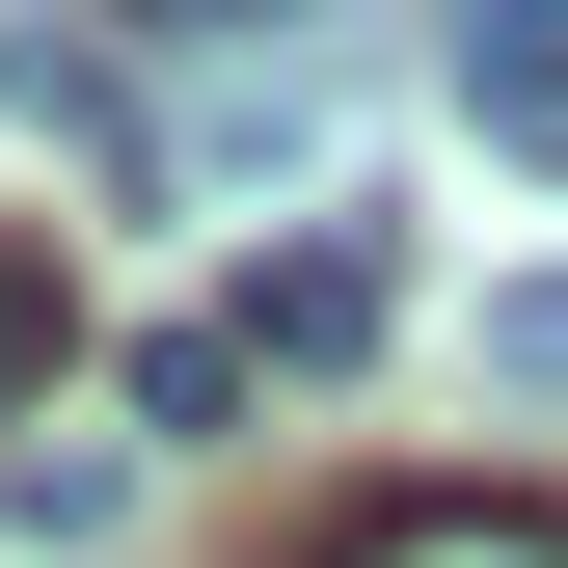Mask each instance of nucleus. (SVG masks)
<instances>
[{
    "instance_id": "nucleus-1",
    "label": "nucleus",
    "mask_w": 568,
    "mask_h": 568,
    "mask_svg": "<svg viewBox=\"0 0 568 568\" xmlns=\"http://www.w3.org/2000/svg\"><path fill=\"white\" fill-rule=\"evenodd\" d=\"M217 325H244V379H379V325H406V244H379V217H298V244H271Z\"/></svg>"
},
{
    "instance_id": "nucleus-2",
    "label": "nucleus",
    "mask_w": 568,
    "mask_h": 568,
    "mask_svg": "<svg viewBox=\"0 0 568 568\" xmlns=\"http://www.w3.org/2000/svg\"><path fill=\"white\" fill-rule=\"evenodd\" d=\"M325 109H352V54H325V28H271V54H190V82H163V163H298Z\"/></svg>"
},
{
    "instance_id": "nucleus-3",
    "label": "nucleus",
    "mask_w": 568,
    "mask_h": 568,
    "mask_svg": "<svg viewBox=\"0 0 568 568\" xmlns=\"http://www.w3.org/2000/svg\"><path fill=\"white\" fill-rule=\"evenodd\" d=\"M325 568H568V515L541 487H406V515H352Z\"/></svg>"
},
{
    "instance_id": "nucleus-4",
    "label": "nucleus",
    "mask_w": 568,
    "mask_h": 568,
    "mask_svg": "<svg viewBox=\"0 0 568 568\" xmlns=\"http://www.w3.org/2000/svg\"><path fill=\"white\" fill-rule=\"evenodd\" d=\"M460 109H487V163L568 190V28H541V0H487V28H460Z\"/></svg>"
},
{
    "instance_id": "nucleus-5",
    "label": "nucleus",
    "mask_w": 568,
    "mask_h": 568,
    "mask_svg": "<svg viewBox=\"0 0 568 568\" xmlns=\"http://www.w3.org/2000/svg\"><path fill=\"white\" fill-rule=\"evenodd\" d=\"M0 109H28V135H82V163H163V109H135L82 28H0Z\"/></svg>"
},
{
    "instance_id": "nucleus-6",
    "label": "nucleus",
    "mask_w": 568,
    "mask_h": 568,
    "mask_svg": "<svg viewBox=\"0 0 568 568\" xmlns=\"http://www.w3.org/2000/svg\"><path fill=\"white\" fill-rule=\"evenodd\" d=\"M0 541H54V568L135 541V434H28V460H0Z\"/></svg>"
},
{
    "instance_id": "nucleus-7",
    "label": "nucleus",
    "mask_w": 568,
    "mask_h": 568,
    "mask_svg": "<svg viewBox=\"0 0 568 568\" xmlns=\"http://www.w3.org/2000/svg\"><path fill=\"white\" fill-rule=\"evenodd\" d=\"M109 406H135L163 460H190V434H244V325H135V352H109Z\"/></svg>"
},
{
    "instance_id": "nucleus-8",
    "label": "nucleus",
    "mask_w": 568,
    "mask_h": 568,
    "mask_svg": "<svg viewBox=\"0 0 568 568\" xmlns=\"http://www.w3.org/2000/svg\"><path fill=\"white\" fill-rule=\"evenodd\" d=\"M54 352H82V298H54V244H0V406H54Z\"/></svg>"
},
{
    "instance_id": "nucleus-9",
    "label": "nucleus",
    "mask_w": 568,
    "mask_h": 568,
    "mask_svg": "<svg viewBox=\"0 0 568 568\" xmlns=\"http://www.w3.org/2000/svg\"><path fill=\"white\" fill-rule=\"evenodd\" d=\"M487 379H515V406H568V271H515V298H487Z\"/></svg>"
}]
</instances>
